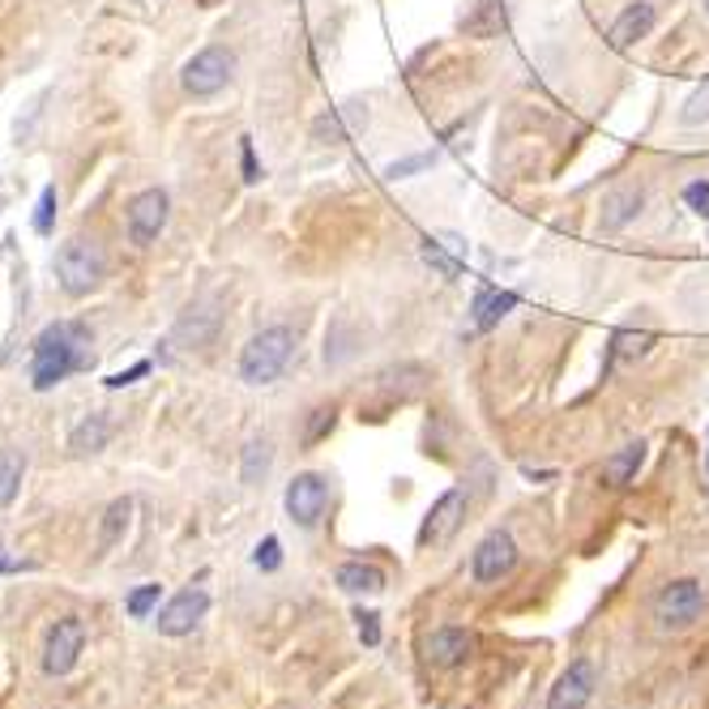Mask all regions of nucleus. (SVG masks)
Instances as JSON below:
<instances>
[{
    "mask_svg": "<svg viewBox=\"0 0 709 709\" xmlns=\"http://www.w3.org/2000/svg\"><path fill=\"white\" fill-rule=\"evenodd\" d=\"M295 329L290 325H269L248 338V347L240 351V381L244 385H269L287 372V363L295 359Z\"/></svg>",
    "mask_w": 709,
    "mask_h": 709,
    "instance_id": "f03ea898",
    "label": "nucleus"
},
{
    "mask_svg": "<svg viewBox=\"0 0 709 709\" xmlns=\"http://www.w3.org/2000/svg\"><path fill=\"white\" fill-rule=\"evenodd\" d=\"M205 612H210V594L205 590H180L176 599H167L159 607V633L162 637H189L197 624L205 620Z\"/></svg>",
    "mask_w": 709,
    "mask_h": 709,
    "instance_id": "9b49d317",
    "label": "nucleus"
},
{
    "mask_svg": "<svg viewBox=\"0 0 709 709\" xmlns=\"http://www.w3.org/2000/svg\"><path fill=\"white\" fill-rule=\"evenodd\" d=\"M167 214H171V197L162 189H141V193L129 201L125 210V226H129V240L137 248H150L167 226Z\"/></svg>",
    "mask_w": 709,
    "mask_h": 709,
    "instance_id": "6e6552de",
    "label": "nucleus"
},
{
    "mask_svg": "<svg viewBox=\"0 0 709 709\" xmlns=\"http://www.w3.org/2000/svg\"><path fill=\"white\" fill-rule=\"evenodd\" d=\"M269 466H274V445H269V436H253V441L244 445V453H240V479L248 487L265 484Z\"/></svg>",
    "mask_w": 709,
    "mask_h": 709,
    "instance_id": "b1692460",
    "label": "nucleus"
},
{
    "mask_svg": "<svg viewBox=\"0 0 709 709\" xmlns=\"http://www.w3.org/2000/svg\"><path fill=\"white\" fill-rule=\"evenodd\" d=\"M645 205V193L637 184H624V189H612V193L603 197V231H624V226L633 223L637 214H642Z\"/></svg>",
    "mask_w": 709,
    "mask_h": 709,
    "instance_id": "a211bd4d",
    "label": "nucleus"
},
{
    "mask_svg": "<svg viewBox=\"0 0 709 709\" xmlns=\"http://www.w3.org/2000/svg\"><path fill=\"white\" fill-rule=\"evenodd\" d=\"M107 441H112V423H107V415H91V420H82L73 432H68V453H73V457H86V453L107 449Z\"/></svg>",
    "mask_w": 709,
    "mask_h": 709,
    "instance_id": "5701e85b",
    "label": "nucleus"
},
{
    "mask_svg": "<svg viewBox=\"0 0 709 709\" xmlns=\"http://www.w3.org/2000/svg\"><path fill=\"white\" fill-rule=\"evenodd\" d=\"M334 427H338V406H334V402H325V406H317V411L308 415V423H304V436H299V441L313 449V445H321Z\"/></svg>",
    "mask_w": 709,
    "mask_h": 709,
    "instance_id": "bb28decb",
    "label": "nucleus"
},
{
    "mask_svg": "<svg viewBox=\"0 0 709 709\" xmlns=\"http://www.w3.org/2000/svg\"><path fill=\"white\" fill-rule=\"evenodd\" d=\"M82 649H86V624L77 615H61L47 628V642H43V671L47 676H68L77 667Z\"/></svg>",
    "mask_w": 709,
    "mask_h": 709,
    "instance_id": "0eeeda50",
    "label": "nucleus"
},
{
    "mask_svg": "<svg viewBox=\"0 0 709 709\" xmlns=\"http://www.w3.org/2000/svg\"><path fill=\"white\" fill-rule=\"evenodd\" d=\"M253 564H257L261 573H278L283 569V543L269 535V539H261L257 551H253Z\"/></svg>",
    "mask_w": 709,
    "mask_h": 709,
    "instance_id": "c756f323",
    "label": "nucleus"
},
{
    "mask_svg": "<svg viewBox=\"0 0 709 709\" xmlns=\"http://www.w3.org/2000/svg\"><path fill=\"white\" fill-rule=\"evenodd\" d=\"M432 162H436V150H423V155H411V159L389 162V167H385V176H389V180H411L415 171H427Z\"/></svg>",
    "mask_w": 709,
    "mask_h": 709,
    "instance_id": "c85d7f7f",
    "label": "nucleus"
},
{
    "mask_svg": "<svg viewBox=\"0 0 709 709\" xmlns=\"http://www.w3.org/2000/svg\"><path fill=\"white\" fill-rule=\"evenodd\" d=\"M684 201H688V210H692V214L709 219V180H692V184L684 189Z\"/></svg>",
    "mask_w": 709,
    "mask_h": 709,
    "instance_id": "72a5a7b5",
    "label": "nucleus"
},
{
    "mask_svg": "<svg viewBox=\"0 0 709 709\" xmlns=\"http://www.w3.org/2000/svg\"><path fill=\"white\" fill-rule=\"evenodd\" d=\"M334 581H338L347 594H381V590H385V573H381L377 564H363V560L338 564Z\"/></svg>",
    "mask_w": 709,
    "mask_h": 709,
    "instance_id": "4be33fe9",
    "label": "nucleus"
},
{
    "mask_svg": "<svg viewBox=\"0 0 709 709\" xmlns=\"http://www.w3.org/2000/svg\"><path fill=\"white\" fill-rule=\"evenodd\" d=\"M363 125H368V103L351 98V103L329 107V112H321V116L313 120V141H317V146H342V141H347L354 129H363Z\"/></svg>",
    "mask_w": 709,
    "mask_h": 709,
    "instance_id": "ddd939ff",
    "label": "nucleus"
},
{
    "mask_svg": "<svg viewBox=\"0 0 709 709\" xmlns=\"http://www.w3.org/2000/svg\"><path fill=\"white\" fill-rule=\"evenodd\" d=\"M129 517H133L129 496H120V500H112V505H107V514H103V530H98V551H112L116 543H120V535L129 530Z\"/></svg>",
    "mask_w": 709,
    "mask_h": 709,
    "instance_id": "a878e982",
    "label": "nucleus"
},
{
    "mask_svg": "<svg viewBox=\"0 0 709 709\" xmlns=\"http://www.w3.org/2000/svg\"><path fill=\"white\" fill-rule=\"evenodd\" d=\"M159 594L162 585H155V581H150V585H137L129 599H125V612H129L133 620H146V615L159 607Z\"/></svg>",
    "mask_w": 709,
    "mask_h": 709,
    "instance_id": "cd10ccee",
    "label": "nucleus"
},
{
    "mask_svg": "<svg viewBox=\"0 0 709 709\" xmlns=\"http://www.w3.org/2000/svg\"><path fill=\"white\" fill-rule=\"evenodd\" d=\"M52 219H56V189H43V193H39V210H34V231L47 235V231H52Z\"/></svg>",
    "mask_w": 709,
    "mask_h": 709,
    "instance_id": "2f4dec72",
    "label": "nucleus"
},
{
    "mask_svg": "<svg viewBox=\"0 0 709 709\" xmlns=\"http://www.w3.org/2000/svg\"><path fill=\"white\" fill-rule=\"evenodd\" d=\"M150 372V363H133L129 372H116V377H107V389H125V385H133L137 377H146Z\"/></svg>",
    "mask_w": 709,
    "mask_h": 709,
    "instance_id": "c9c22d12",
    "label": "nucleus"
},
{
    "mask_svg": "<svg viewBox=\"0 0 709 709\" xmlns=\"http://www.w3.org/2000/svg\"><path fill=\"white\" fill-rule=\"evenodd\" d=\"M22 479H27V453L13 449V445H0V509L13 505Z\"/></svg>",
    "mask_w": 709,
    "mask_h": 709,
    "instance_id": "393cba45",
    "label": "nucleus"
},
{
    "mask_svg": "<svg viewBox=\"0 0 709 709\" xmlns=\"http://www.w3.org/2000/svg\"><path fill=\"white\" fill-rule=\"evenodd\" d=\"M359 620V642L363 645H381V615L377 612H354Z\"/></svg>",
    "mask_w": 709,
    "mask_h": 709,
    "instance_id": "f704fd0d",
    "label": "nucleus"
},
{
    "mask_svg": "<svg viewBox=\"0 0 709 709\" xmlns=\"http://www.w3.org/2000/svg\"><path fill=\"white\" fill-rule=\"evenodd\" d=\"M594 688H599V667L590 658H573L564 667V676L555 679L548 709H585L594 701Z\"/></svg>",
    "mask_w": 709,
    "mask_h": 709,
    "instance_id": "9d476101",
    "label": "nucleus"
},
{
    "mask_svg": "<svg viewBox=\"0 0 709 709\" xmlns=\"http://www.w3.org/2000/svg\"><path fill=\"white\" fill-rule=\"evenodd\" d=\"M22 569H31V564H22V560H9V555H0V578H4V573H22Z\"/></svg>",
    "mask_w": 709,
    "mask_h": 709,
    "instance_id": "e433bc0d",
    "label": "nucleus"
},
{
    "mask_svg": "<svg viewBox=\"0 0 709 709\" xmlns=\"http://www.w3.org/2000/svg\"><path fill=\"white\" fill-rule=\"evenodd\" d=\"M466 491L462 487H449L432 509H427V517H423L420 526V548H441L445 539H453V530L462 526V517H466Z\"/></svg>",
    "mask_w": 709,
    "mask_h": 709,
    "instance_id": "f8f14e48",
    "label": "nucleus"
},
{
    "mask_svg": "<svg viewBox=\"0 0 709 709\" xmlns=\"http://www.w3.org/2000/svg\"><path fill=\"white\" fill-rule=\"evenodd\" d=\"M103 274H107V253H103L98 240L73 235V240L61 244V253H56V283H61L65 295H73V299L91 295L103 283Z\"/></svg>",
    "mask_w": 709,
    "mask_h": 709,
    "instance_id": "7ed1b4c3",
    "label": "nucleus"
},
{
    "mask_svg": "<svg viewBox=\"0 0 709 709\" xmlns=\"http://www.w3.org/2000/svg\"><path fill=\"white\" fill-rule=\"evenodd\" d=\"M231 73H235V56L226 52L223 43H210V47H201L193 61L180 68V86H184V95L210 98L231 82Z\"/></svg>",
    "mask_w": 709,
    "mask_h": 709,
    "instance_id": "39448f33",
    "label": "nucleus"
},
{
    "mask_svg": "<svg viewBox=\"0 0 709 709\" xmlns=\"http://www.w3.org/2000/svg\"><path fill=\"white\" fill-rule=\"evenodd\" d=\"M654 22H658V9H654L649 0H637V4H628V9L612 22L607 43H612L615 52H628L633 43H642L645 34L654 31Z\"/></svg>",
    "mask_w": 709,
    "mask_h": 709,
    "instance_id": "f3484780",
    "label": "nucleus"
},
{
    "mask_svg": "<svg viewBox=\"0 0 709 709\" xmlns=\"http://www.w3.org/2000/svg\"><path fill=\"white\" fill-rule=\"evenodd\" d=\"M470 649H475V637H470L466 628H453V624L436 628V633L427 637V645H423L427 663H432V667H441V671H453V667H462V663L470 658Z\"/></svg>",
    "mask_w": 709,
    "mask_h": 709,
    "instance_id": "dca6fc26",
    "label": "nucleus"
},
{
    "mask_svg": "<svg viewBox=\"0 0 709 709\" xmlns=\"http://www.w3.org/2000/svg\"><path fill=\"white\" fill-rule=\"evenodd\" d=\"M642 462H645V441H633V445L615 449L612 457H603V484H607V487H628L633 479H637Z\"/></svg>",
    "mask_w": 709,
    "mask_h": 709,
    "instance_id": "412c9836",
    "label": "nucleus"
},
{
    "mask_svg": "<svg viewBox=\"0 0 709 709\" xmlns=\"http://www.w3.org/2000/svg\"><path fill=\"white\" fill-rule=\"evenodd\" d=\"M283 505H287V517L299 526V530H317L325 509H329V484H325V475H317V470L295 475L287 484Z\"/></svg>",
    "mask_w": 709,
    "mask_h": 709,
    "instance_id": "423d86ee",
    "label": "nucleus"
},
{
    "mask_svg": "<svg viewBox=\"0 0 709 709\" xmlns=\"http://www.w3.org/2000/svg\"><path fill=\"white\" fill-rule=\"evenodd\" d=\"M423 265H432L441 278H457L466 269V240L453 231H427L420 240Z\"/></svg>",
    "mask_w": 709,
    "mask_h": 709,
    "instance_id": "4468645a",
    "label": "nucleus"
},
{
    "mask_svg": "<svg viewBox=\"0 0 709 709\" xmlns=\"http://www.w3.org/2000/svg\"><path fill=\"white\" fill-rule=\"evenodd\" d=\"M219 325H223V313H219L214 304H193V308H184V317L176 321L171 342H184L189 351H205V347L214 342Z\"/></svg>",
    "mask_w": 709,
    "mask_h": 709,
    "instance_id": "2eb2a0df",
    "label": "nucleus"
},
{
    "mask_svg": "<svg viewBox=\"0 0 709 709\" xmlns=\"http://www.w3.org/2000/svg\"><path fill=\"white\" fill-rule=\"evenodd\" d=\"M654 347V334L649 329H615L612 342H607V359H603V377H612L620 363H633Z\"/></svg>",
    "mask_w": 709,
    "mask_h": 709,
    "instance_id": "aec40b11",
    "label": "nucleus"
},
{
    "mask_svg": "<svg viewBox=\"0 0 709 709\" xmlns=\"http://www.w3.org/2000/svg\"><path fill=\"white\" fill-rule=\"evenodd\" d=\"M654 624L663 628V633H684V628H692L701 615H706V590H701V581L692 578H679V581H667L658 594H654Z\"/></svg>",
    "mask_w": 709,
    "mask_h": 709,
    "instance_id": "20e7f679",
    "label": "nucleus"
},
{
    "mask_svg": "<svg viewBox=\"0 0 709 709\" xmlns=\"http://www.w3.org/2000/svg\"><path fill=\"white\" fill-rule=\"evenodd\" d=\"M684 125H709V82L697 86V95L684 103Z\"/></svg>",
    "mask_w": 709,
    "mask_h": 709,
    "instance_id": "7c9ffc66",
    "label": "nucleus"
},
{
    "mask_svg": "<svg viewBox=\"0 0 709 709\" xmlns=\"http://www.w3.org/2000/svg\"><path fill=\"white\" fill-rule=\"evenodd\" d=\"M470 569L479 585H500L517 569V543L509 530H487L479 539V548L470 555Z\"/></svg>",
    "mask_w": 709,
    "mask_h": 709,
    "instance_id": "1a4fd4ad",
    "label": "nucleus"
},
{
    "mask_svg": "<svg viewBox=\"0 0 709 709\" xmlns=\"http://www.w3.org/2000/svg\"><path fill=\"white\" fill-rule=\"evenodd\" d=\"M240 171H244V184H257L261 180V162L253 150V137H240Z\"/></svg>",
    "mask_w": 709,
    "mask_h": 709,
    "instance_id": "473e14b6",
    "label": "nucleus"
},
{
    "mask_svg": "<svg viewBox=\"0 0 709 709\" xmlns=\"http://www.w3.org/2000/svg\"><path fill=\"white\" fill-rule=\"evenodd\" d=\"M514 308H517V290L484 287L479 295H475V304H470V321H475L479 334H487V329H496V325L505 321Z\"/></svg>",
    "mask_w": 709,
    "mask_h": 709,
    "instance_id": "6ab92c4d",
    "label": "nucleus"
},
{
    "mask_svg": "<svg viewBox=\"0 0 709 709\" xmlns=\"http://www.w3.org/2000/svg\"><path fill=\"white\" fill-rule=\"evenodd\" d=\"M95 334L82 321H52L31 342V385L39 393L56 389L73 372H86L95 363Z\"/></svg>",
    "mask_w": 709,
    "mask_h": 709,
    "instance_id": "f257e3e1",
    "label": "nucleus"
}]
</instances>
